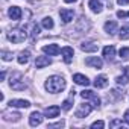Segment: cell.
<instances>
[{
    "mask_svg": "<svg viewBox=\"0 0 129 129\" xmlns=\"http://www.w3.org/2000/svg\"><path fill=\"white\" fill-rule=\"evenodd\" d=\"M115 81H117L118 85H126L129 82V67H124L123 69V75H120Z\"/></svg>",
    "mask_w": 129,
    "mask_h": 129,
    "instance_id": "9a60e30c",
    "label": "cell"
},
{
    "mask_svg": "<svg viewBox=\"0 0 129 129\" xmlns=\"http://www.w3.org/2000/svg\"><path fill=\"white\" fill-rule=\"evenodd\" d=\"M64 126V123L61 121V123H56V124H49V127H62Z\"/></svg>",
    "mask_w": 129,
    "mask_h": 129,
    "instance_id": "836d02e7",
    "label": "cell"
},
{
    "mask_svg": "<svg viewBox=\"0 0 129 129\" xmlns=\"http://www.w3.org/2000/svg\"><path fill=\"white\" fill-rule=\"evenodd\" d=\"M93 105L91 103H82V105H79V108L76 109V112H75V115L76 117H79V118H82V117H87L91 111H93Z\"/></svg>",
    "mask_w": 129,
    "mask_h": 129,
    "instance_id": "277c9868",
    "label": "cell"
},
{
    "mask_svg": "<svg viewBox=\"0 0 129 129\" xmlns=\"http://www.w3.org/2000/svg\"><path fill=\"white\" fill-rule=\"evenodd\" d=\"M61 55H62V59L66 61L67 64H70L72 62V59H73V55H75V52H73V49L72 47H62L61 49Z\"/></svg>",
    "mask_w": 129,
    "mask_h": 129,
    "instance_id": "5b68a950",
    "label": "cell"
},
{
    "mask_svg": "<svg viewBox=\"0 0 129 129\" xmlns=\"http://www.w3.org/2000/svg\"><path fill=\"white\" fill-rule=\"evenodd\" d=\"M43 52L47 53L49 56H56L59 53V47H58V44H49V46L43 47Z\"/></svg>",
    "mask_w": 129,
    "mask_h": 129,
    "instance_id": "7c38bea8",
    "label": "cell"
},
{
    "mask_svg": "<svg viewBox=\"0 0 129 129\" xmlns=\"http://www.w3.org/2000/svg\"><path fill=\"white\" fill-rule=\"evenodd\" d=\"M11 88L12 90H17V91H21V90H26V84L24 82H21V81H18V79H14V78H11Z\"/></svg>",
    "mask_w": 129,
    "mask_h": 129,
    "instance_id": "ac0fdd59",
    "label": "cell"
},
{
    "mask_svg": "<svg viewBox=\"0 0 129 129\" xmlns=\"http://www.w3.org/2000/svg\"><path fill=\"white\" fill-rule=\"evenodd\" d=\"M50 64H52V59L49 56H38L37 61H35V67L37 69H44V67L50 66Z\"/></svg>",
    "mask_w": 129,
    "mask_h": 129,
    "instance_id": "30bf717a",
    "label": "cell"
},
{
    "mask_svg": "<svg viewBox=\"0 0 129 129\" xmlns=\"http://www.w3.org/2000/svg\"><path fill=\"white\" fill-rule=\"evenodd\" d=\"M40 34V27L37 26V24H34V30H32V37H37Z\"/></svg>",
    "mask_w": 129,
    "mask_h": 129,
    "instance_id": "1f68e13d",
    "label": "cell"
},
{
    "mask_svg": "<svg viewBox=\"0 0 129 129\" xmlns=\"http://www.w3.org/2000/svg\"><path fill=\"white\" fill-rule=\"evenodd\" d=\"M108 85V78L106 76H97L96 79H94V87L96 88H105Z\"/></svg>",
    "mask_w": 129,
    "mask_h": 129,
    "instance_id": "d6986e66",
    "label": "cell"
},
{
    "mask_svg": "<svg viewBox=\"0 0 129 129\" xmlns=\"http://www.w3.org/2000/svg\"><path fill=\"white\" fill-rule=\"evenodd\" d=\"M9 106L11 108H29L30 106V102L29 100H24V99H14L9 102Z\"/></svg>",
    "mask_w": 129,
    "mask_h": 129,
    "instance_id": "ba28073f",
    "label": "cell"
},
{
    "mask_svg": "<svg viewBox=\"0 0 129 129\" xmlns=\"http://www.w3.org/2000/svg\"><path fill=\"white\" fill-rule=\"evenodd\" d=\"M64 88H66V79H64L62 76H50L47 81H46V90L49 91V93H53V94H56V93H59V91H62Z\"/></svg>",
    "mask_w": 129,
    "mask_h": 129,
    "instance_id": "6da1fadb",
    "label": "cell"
},
{
    "mask_svg": "<svg viewBox=\"0 0 129 129\" xmlns=\"http://www.w3.org/2000/svg\"><path fill=\"white\" fill-rule=\"evenodd\" d=\"M41 123H43V115L38 111H35L29 115V124L30 126H40Z\"/></svg>",
    "mask_w": 129,
    "mask_h": 129,
    "instance_id": "9c48e42d",
    "label": "cell"
},
{
    "mask_svg": "<svg viewBox=\"0 0 129 129\" xmlns=\"http://www.w3.org/2000/svg\"><path fill=\"white\" fill-rule=\"evenodd\" d=\"M73 99H75V91H72L70 97H69L67 100H64V102H62V109H64V111H69V109L72 108V105H73Z\"/></svg>",
    "mask_w": 129,
    "mask_h": 129,
    "instance_id": "cb8c5ba5",
    "label": "cell"
},
{
    "mask_svg": "<svg viewBox=\"0 0 129 129\" xmlns=\"http://www.w3.org/2000/svg\"><path fill=\"white\" fill-rule=\"evenodd\" d=\"M118 55H120L121 59H129V47H123V49H120Z\"/></svg>",
    "mask_w": 129,
    "mask_h": 129,
    "instance_id": "4316f807",
    "label": "cell"
},
{
    "mask_svg": "<svg viewBox=\"0 0 129 129\" xmlns=\"http://www.w3.org/2000/svg\"><path fill=\"white\" fill-rule=\"evenodd\" d=\"M103 56H105V59L112 61L114 56H115V47H114V46H106V47H103Z\"/></svg>",
    "mask_w": 129,
    "mask_h": 129,
    "instance_id": "2e32d148",
    "label": "cell"
},
{
    "mask_svg": "<svg viewBox=\"0 0 129 129\" xmlns=\"http://www.w3.org/2000/svg\"><path fill=\"white\" fill-rule=\"evenodd\" d=\"M5 76H6V73H5V72H2V75H0V78H2V81L5 79Z\"/></svg>",
    "mask_w": 129,
    "mask_h": 129,
    "instance_id": "8d00e7d4",
    "label": "cell"
},
{
    "mask_svg": "<svg viewBox=\"0 0 129 129\" xmlns=\"http://www.w3.org/2000/svg\"><path fill=\"white\" fill-rule=\"evenodd\" d=\"M117 17L118 18H129V11L126 12V11H118L117 12Z\"/></svg>",
    "mask_w": 129,
    "mask_h": 129,
    "instance_id": "f546056e",
    "label": "cell"
},
{
    "mask_svg": "<svg viewBox=\"0 0 129 129\" xmlns=\"http://www.w3.org/2000/svg\"><path fill=\"white\" fill-rule=\"evenodd\" d=\"M118 37H120V40H127V38H129V27H127V26L121 27V29H120Z\"/></svg>",
    "mask_w": 129,
    "mask_h": 129,
    "instance_id": "484cf974",
    "label": "cell"
},
{
    "mask_svg": "<svg viewBox=\"0 0 129 129\" xmlns=\"http://www.w3.org/2000/svg\"><path fill=\"white\" fill-rule=\"evenodd\" d=\"M103 126H105V123H103L102 120H97V121H94V123L91 124V127H93V129H97V127H100V129H102Z\"/></svg>",
    "mask_w": 129,
    "mask_h": 129,
    "instance_id": "f1b7e54d",
    "label": "cell"
},
{
    "mask_svg": "<svg viewBox=\"0 0 129 129\" xmlns=\"http://www.w3.org/2000/svg\"><path fill=\"white\" fill-rule=\"evenodd\" d=\"M20 117H21V115H20L18 112H12V114L8 112V111L3 112V120H8V121H11V120H12V121H18Z\"/></svg>",
    "mask_w": 129,
    "mask_h": 129,
    "instance_id": "7402d4cb",
    "label": "cell"
},
{
    "mask_svg": "<svg viewBox=\"0 0 129 129\" xmlns=\"http://www.w3.org/2000/svg\"><path fill=\"white\" fill-rule=\"evenodd\" d=\"M81 97H82V99H88V100H91V105H93L94 108H97V106L100 105V99H99V96H97L94 91H91V90H84V91L81 93Z\"/></svg>",
    "mask_w": 129,
    "mask_h": 129,
    "instance_id": "3957f363",
    "label": "cell"
},
{
    "mask_svg": "<svg viewBox=\"0 0 129 129\" xmlns=\"http://www.w3.org/2000/svg\"><path fill=\"white\" fill-rule=\"evenodd\" d=\"M123 118H124V123H126V124H129V109L124 112V117H123Z\"/></svg>",
    "mask_w": 129,
    "mask_h": 129,
    "instance_id": "d6a6232c",
    "label": "cell"
},
{
    "mask_svg": "<svg viewBox=\"0 0 129 129\" xmlns=\"http://www.w3.org/2000/svg\"><path fill=\"white\" fill-rule=\"evenodd\" d=\"M117 3H118V5H127L129 0H117Z\"/></svg>",
    "mask_w": 129,
    "mask_h": 129,
    "instance_id": "e575fe53",
    "label": "cell"
},
{
    "mask_svg": "<svg viewBox=\"0 0 129 129\" xmlns=\"http://www.w3.org/2000/svg\"><path fill=\"white\" fill-rule=\"evenodd\" d=\"M2 58H3V61H11V59H12V53L3 50V52H2Z\"/></svg>",
    "mask_w": 129,
    "mask_h": 129,
    "instance_id": "83f0119b",
    "label": "cell"
},
{
    "mask_svg": "<svg viewBox=\"0 0 129 129\" xmlns=\"http://www.w3.org/2000/svg\"><path fill=\"white\" fill-rule=\"evenodd\" d=\"M59 17H61V20L64 23H70L73 20V17H75V12L72 9H61L59 11Z\"/></svg>",
    "mask_w": 129,
    "mask_h": 129,
    "instance_id": "52a82bcc",
    "label": "cell"
},
{
    "mask_svg": "<svg viewBox=\"0 0 129 129\" xmlns=\"http://www.w3.org/2000/svg\"><path fill=\"white\" fill-rule=\"evenodd\" d=\"M9 17L12 20H20L21 18V9L18 6H11L9 8Z\"/></svg>",
    "mask_w": 129,
    "mask_h": 129,
    "instance_id": "ffe728a7",
    "label": "cell"
},
{
    "mask_svg": "<svg viewBox=\"0 0 129 129\" xmlns=\"http://www.w3.org/2000/svg\"><path fill=\"white\" fill-rule=\"evenodd\" d=\"M29 58H30V52L29 50H23V52H20L17 61H18V64H27L29 62Z\"/></svg>",
    "mask_w": 129,
    "mask_h": 129,
    "instance_id": "44dd1931",
    "label": "cell"
},
{
    "mask_svg": "<svg viewBox=\"0 0 129 129\" xmlns=\"http://www.w3.org/2000/svg\"><path fill=\"white\" fill-rule=\"evenodd\" d=\"M66 3H75V2H78V0H64Z\"/></svg>",
    "mask_w": 129,
    "mask_h": 129,
    "instance_id": "d590c367",
    "label": "cell"
},
{
    "mask_svg": "<svg viewBox=\"0 0 129 129\" xmlns=\"http://www.w3.org/2000/svg\"><path fill=\"white\" fill-rule=\"evenodd\" d=\"M85 64H87V66H90V67H94V69H102V66H103L102 59L97 58V56H90V58H87V59H85Z\"/></svg>",
    "mask_w": 129,
    "mask_h": 129,
    "instance_id": "8992f818",
    "label": "cell"
},
{
    "mask_svg": "<svg viewBox=\"0 0 129 129\" xmlns=\"http://www.w3.org/2000/svg\"><path fill=\"white\" fill-rule=\"evenodd\" d=\"M27 38V32L24 27H17V29H12L8 32V40L18 44V43H23L24 40Z\"/></svg>",
    "mask_w": 129,
    "mask_h": 129,
    "instance_id": "7a4b0ae2",
    "label": "cell"
},
{
    "mask_svg": "<svg viewBox=\"0 0 129 129\" xmlns=\"http://www.w3.org/2000/svg\"><path fill=\"white\" fill-rule=\"evenodd\" d=\"M88 6H90V9H91L93 12H96V14L102 12V9H103V5H102L100 0H90V2H88Z\"/></svg>",
    "mask_w": 129,
    "mask_h": 129,
    "instance_id": "4fadbf2b",
    "label": "cell"
},
{
    "mask_svg": "<svg viewBox=\"0 0 129 129\" xmlns=\"http://www.w3.org/2000/svg\"><path fill=\"white\" fill-rule=\"evenodd\" d=\"M41 24H43L44 29H52V27H53V20H52L50 17H44Z\"/></svg>",
    "mask_w": 129,
    "mask_h": 129,
    "instance_id": "d4e9b609",
    "label": "cell"
},
{
    "mask_svg": "<svg viewBox=\"0 0 129 129\" xmlns=\"http://www.w3.org/2000/svg\"><path fill=\"white\" fill-rule=\"evenodd\" d=\"M59 106H56V105H53V106H49V108H46V111H44V115L47 117V118H53V117H58V114H59Z\"/></svg>",
    "mask_w": 129,
    "mask_h": 129,
    "instance_id": "5bb4252c",
    "label": "cell"
},
{
    "mask_svg": "<svg viewBox=\"0 0 129 129\" xmlns=\"http://www.w3.org/2000/svg\"><path fill=\"white\" fill-rule=\"evenodd\" d=\"M99 49V44L97 43H93V41H87V43H82L81 44V50L82 52H97Z\"/></svg>",
    "mask_w": 129,
    "mask_h": 129,
    "instance_id": "8fae6325",
    "label": "cell"
},
{
    "mask_svg": "<svg viewBox=\"0 0 129 129\" xmlns=\"http://www.w3.org/2000/svg\"><path fill=\"white\" fill-rule=\"evenodd\" d=\"M109 126L111 127H118V126H121V120H112L109 123Z\"/></svg>",
    "mask_w": 129,
    "mask_h": 129,
    "instance_id": "4dcf8cb0",
    "label": "cell"
},
{
    "mask_svg": "<svg viewBox=\"0 0 129 129\" xmlns=\"http://www.w3.org/2000/svg\"><path fill=\"white\" fill-rule=\"evenodd\" d=\"M73 81H75L78 85H84V87H88V85H90L88 78H87V76H84V75H81V73H76V75L73 76Z\"/></svg>",
    "mask_w": 129,
    "mask_h": 129,
    "instance_id": "e0dca14e",
    "label": "cell"
},
{
    "mask_svg": "<svg viewBox=\"0 0 129 129\" xmlns=\"http://www.w3.org/2000/svg\"><path fill=\"white\" fill-rule=\"evenodd\" d=\"M115 30H117V23L115 21H106L105 23V32L112 35V34H115Z\"/></svg>",
    "mask_w": 129,
    "mask_h": 129,
    "instance_id": "603a6c76",
    "label": "cell"
}]
</instances>
